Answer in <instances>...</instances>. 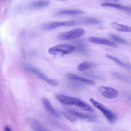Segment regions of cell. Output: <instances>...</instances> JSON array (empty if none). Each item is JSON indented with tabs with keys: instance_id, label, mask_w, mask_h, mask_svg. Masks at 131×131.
Returning <instances> with one entry per match:
<instances>
[{
	"instance_id": "obj_12",
	"label": "cell",
	"mask_w": 131,
	"mask_h": 131,
	"mask_svg": "<svg viewBox=\"0 0 131 131\" xmlns=\"http://www.w3.org/2000/svg\"><path fill=\"white\" fill-rule=\"evenodd\" d=\"M24 68L27 71L34 74L40 79L44 80L46 82L48 79L43 74L34 67L27 65L25 66Z\"/></svg>"
},
{
	"instance_id": "obj_17",
	"label": "cell",
	"mask_w": 131,
	"mask_h": 131,
	"mask_svg": "<svg viewBox=\"0 0 131 131\" xmlns=\"http://www.w3.org/2000/svg\"><path fill=\"white\" fill-rule=\"evenodd\" d=\"M68 111L74 115L80 118L92 120L93 119V117L89 115L83 114L74 110L68 109Z\"/></svg>"
},
{
	"instance_id": "obj_4",
	"label": "cell",
	"mask_w": 131,
	"mask_h": 131,
	"mask_svg": "<svg viewBox=\"0 0 131 131\" xmlns=\"http://www.w3.org/2000/svg\"><path fill=\"white\" fill-rule=\"evenodd\" d=\"M85 33L84 30L81 29H76L61 32L57 36V38L62 40L75 39L81 36Z\"/></svg>"
},
{
	"instance_id": "obj_5",
	"label": "cell",
	"mask_w": 131,
	"mask_h": 131,
	"mask_svg": "<svg viewBox=\"0 0 131 131\" xmlns=\"http://www.w3.org/2000/svg\"><path fill=\"white\" fill-rule=\"evenodd\" d=\"M99 90L103 96L108 98L114 99L118 95V91L111 87L102 86L99 88Z\"/></svg>"
},
{
	"instance_id": "obj_23",
	"label": "cell",
	"mask_w": 131,
	"mask_h": 131,
	"mask_svg": "<svg viewBox=\"0 0 131 131\" xmlns=\"http://www.w3.org/2000/svg\"><path fill=\"white\" fill-rule=\"evenodd\" d=\"M112 73L113 76L118 79L125 80H127L125 77L118 73L115 71H112Z\"/></svg>"
},
{
	"instance_id": "obj_3",
	"label": "cell",
	"mask_w": 131,
	"mask_h": 131,
	"mask_svg": "<svg viewBox=\"0 0 131 131\" xmlns=\"http://www.w3.org/2000/svg\"><path fill=\"white\" fill-rule=\"evenodd\" d=\"M75 50L74 46L69 44H62L56 45L50 48L48 52L53 55H63L68 54Z\"/></svg>"
},
{
	"instance_id": "obj_22",
	"label": "cell",
	"mask_w": 131,
	"mask_h": 131,
	"mask_svg": "<svg viewBox=\"0 0 131 131\" xmlns=\"http://www.w3.org/2000/svg\"><path fill=\"white\" fill-rule=\"evenodd\" d=\"M63 114L66 118L70 121L73 122L75 121V118L74 115L70 113L64 112Z\"/></svg>"
},
{
	"instance_id": "obj_16",
	"label": "cell",
	"mask_w": 131,
	"mask_h": 131,
	"mask_svg": "<svg viewBox=\"0 0 131 131\" xmlns=\"http://www.w3.org/2000/svg\"><path fill=\"white\" fill-rule=\"evenodd\" d=\"M102 6L105 7H111L122 10H123L127 12H130L131 8L128 7L123 6L118 4L111 3H104L101 4Z\"/></svg>"
},
{
	"instance_id": "obj_13",
	"label": "cell",
	"mask_w": 131,
	"mask_h": 131,
	"mask_svg": "<svg viewBox=\"0 0 131 131\" xmlns=\"http://www.w3.org/2000/svg\"><path fill=\"white\" fill-rule=\"evenodd\" d=\"M42 101L45 107L49 112L56 116L59 117L61 116V114L54 108L47 99L43 98Z\"/></svg>"
},
{
	"instance_id": "obj_14",
	"label": "cell",
	"mask_w": 131,
	"mask_h": 131,
	"mask_svg": "<svg viewBox=\"0 0 131 131\" xmlns=\"http://www.w3.org/2000/svg\"><path fill=\"white\" fill-rule=\"evenodd\" d=\"M111 25L112 28L117 30L127 32L131 31L130 27L120 24L115 22H111Z\"/></svg>"
},
{
	"instance_id": "obj_25",
	"label": "cell",
	"mask_w": 131,
	"mask_h": 131,
	"mask_svg": "<svg viewBox=\"0 0 131 131\" xmlns=\"http://www.w3.org/2000/svg\"><path fill=\"white\" fill-rule=\"evenodd\" d=\"M86 75H87L88 77H90V78H94V79H98L99 78V77H98L97 76H95V75H93L92 74H90V73L88 74L87 73L86 74Z\"/></svg>"
},
{
	"instance_id": "obj_26",
	"label": "cell",
	"mask_w": 131,
	"mask_h": 131,
	"mask_svg": "<svg viewBox=\"0 0 131 131\" xmlns=\"http://www.w3.org/2000/svg\"><path fill=\"white\" fill-rule=\"evenodd\" d=\"M4 131H11L9 128L8 127H6L4 129Z\"/></svg>"
},
{
	"instance_id": "obj_24",
	"label": "cell",
	"mask_w": 131,
	"mask_h": 131,
	"mask_svg": "<svg viewBox=\"0 0 131 131\" xmlns=\"http://www.w3.org/2000/svg\"><path fill=\"white\" fill-rule=\"evenodd\" d=\"M49 84L54 86H56L58 85V82L57 80L48 79L46 82Z\"/></svg>"
},
{
	"instance_id": "obj_2",
	"label": "cell",
	"mask_w": 131,
	"mask_h": 131,
	"mask_svg": "<svg viewBox=\"0 0 131 131\" xmlns=\"http://www.w3.org/2000/svg\"><path fill=\"white\" fill-rule=\"evenodd\" d=\"M89 101L94 107L102 113L109 122L112 124L116 121L117 117L116 115L103 104L92 98H91Z\"/></svg>"
},
{
	"instance_id": "obj_6",
	"label": "cell",
	"mask_w": 131,
	"mask_h": 131,
	"mask_svg": "<svg viewBox=\"0 0 131 131\" xmlns=\"http://www.w3.org/2000/svg\"><path fill=\"white\" fill-rule=\"evenodd\" d=\"M89 40L90 42L95 43L107 45L113 47H117L116 43L104 38L91 36L89 37Z\"/></svg>"
},
{
	"instance_id": "obj_7",
	"label": "cell",
	"mask_w": 131,
	"mask_h": 131,
	"mask_svg": "<svg viewBox=\"0 0 131 131\" xmlns=\"http://www.w3.org/2000/svg\"><path fill=\"white\" fill-rule=\"evenodd\" d=\"M62 26H66L65 21H53L43 24L40 26L41 29L44 30H52Z\"/></svg>"
},
{
	"instance_id": "obj_19",
	"label": "cell",
	"mask_w": 131,
	"mask_h": 131,
	"mask_svg": "<svg viewBox=\"0 0 131 131\" xmlns=\"http://www.w3.org/2000/svg\"><path fill=\"white\" fill-rule=\"evenodd\" d=\"M94 66V64L93 63L88 62H84L79 64L78 68L79 70L83 71L92 68Z\"/></svg>"
},
{
	"instance_id": "obj_11",
	"label": "cell",
	"mask_w": 131,
	"mask_h": 131,
	"mask_svg": "<svg viewBox=\"0 0 131 131\" xmlns=\"http://www.w3.org/2000/svg\"><path fill=\"white\" fill-rule=\"evenodd\" d=\"M82 10L74 9H64L60 10L56 12L55 15H74L81 14L84 13Z\"/></svg>"
},
{
	"instance_id": "obj_18",
	"label": "cell",
	"mask_w": 131,
	"mask_h": 131,
	"mask_svg": "<svg viewBox=\"0 0 131 131\" xmlns=\"http://www.w3.org/2000/svg\"><path fill=\"white\" fill-rule=\"evenodd\" d=\"M106 56L107 58L113 60L120 66L127 69H130V66L129 64L122 61L117 58L108 54H106Z\"/></svg>"
},
{
	"instance_id": "obj_10",
	"label": "cell",
	"mask_w": 131,
	"mask_h": 131,
	"mask_svg": "<svg viewBox=\"0 0 131 131\" xmlns=\"http://www.w3.org/2000/svg\"><path fill=\"white\" fill-rule=\"evenodd\" d=\"M75 50L84 55L88 56L89 53L83 41L79 40L75 42Z\"/></svg>"
},
{
	"instance_id": "obj_1",
	"label": "cell",
	"mask_w": 131,
	"mask_h": 131,
	"mask_svg": "<svg viewBox=\"0 0 131 131\" xmlns=\"http://www.w3.org/2000/svg\"><path fill=\"white\" fill-rule=\"evenodd\" d=\"M56 97L58 101L62 104L74 105L85 111L90 112L94 111L93 109L91 106L79 99L61 94L57 95Z\"/></svg>"
},
{
	"instance_id": "obj_21",
	"label": "cell",
	"mask_w": 131,
	"mask_h": 131,
	"mask_svg": "<svg viewBox=\"0 0 131 131\" xmlns=\"http://www.w3.org/2000/svg\"><path fill=\"white\" fill-rule=\"evenodd\" d=\"M110 35L112 38L116 41L125 44H128V42L126 40L113 34L110 33Z\"/></svg>"
},
{
	"instance_id": "obj_9",
	"label": "cell",
	"mask_w": 131,
	"mask_h": 131,
	"mask_svg": "<svg viewBox=\"0 0 131 131\" xmlns=\"http://www.w3.org/2000/svg\"><path fill=\"white\" fill-rule=\"evenodd\" d=\"M74 21L75 24H102V21L100 20L92 18H88L78 19L74 20Z\"/></svg>"
},
{
	"instance_id": "obj_15",
	"label": "cell",
	"mask_w": 131,
	"mask_h": 131,
	"mask_svg": "<svg viewBox=\"0 0 131 131\" xmlns=\"http://www.w3.org/2000/svg\"><path fill=\"white\" fill-rule=\"evenodd\" d=\"M50 3V2L48 1H35L31 2L30 4V6L33 8H40L48 6Z\"/></svg>"
},
{
	"instance_id": "obj_8",
	"label": "cell",
	"mask_w": 131,
	"mask_h": 131,
	"mask_svg": "<svg viewBox=\"0 0 131 131\" xmlns=\"http://www.w3.org/2000/svg\"><path fill=\"white\" fill-rule=\"evenodd\" d=\"M66 75L67 77L69 79L79 80L91 85H94L95 84V82L91 80L87 79L73 73H68Z\"/></svg>"
},
{
	"instance_id": "obj_20",
	"label": "cell",
	"mask_w": 131,
	"mask_h": 131,
	"mask_svg": "<svg viewBox=\"0 0 131 131\" xmlns=\"http://www.w3.org/2000/svg\"><path fill=\"white\" fill-rule=\"evenodd\" d=\"M31 125L34 131H48L39 123L35 120L33 121Z\"/></svg>"
}]
</instances>
